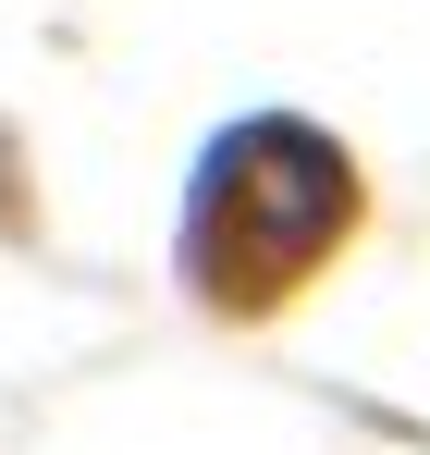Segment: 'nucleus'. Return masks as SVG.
Returning <instances> with one entry per match:
<instances>
[{
  "mask_svg": "<svg viewBox=\"0 0 430 455\" xmlns=\"http://www.w3.org/2000/svg\"><path fill=\"white\" fill-rule=\"evenodd\" d=\"M357 222V172L320 124H234L210 160H197V197H185V259L197 283L234 271V246H271V283L307 271L332 234Z\"/></svg>",
  "mask_w": 430,
  "mask_h": 455,
  "instance_id": "nucleus-1",
  "label": "nucleus"
}]
</instances>
